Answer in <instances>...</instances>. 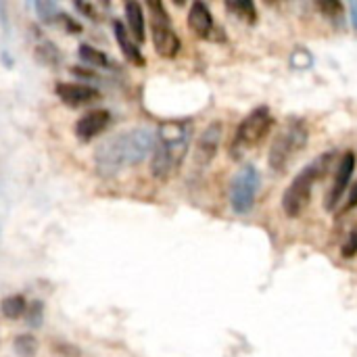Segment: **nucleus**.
Returning a JSON list of instances; mask_svg holds the SVG:
<instances>
[{"instance_id": "nucleus-1", "label": "nucleus", "mask_w": 357, "mask_h": 357, "mask_svg": "<svg viewBox=\"0 0 357 357\" xmlns=\"http://www.w3.org/2000/svg\"><path fill=\"white\" fill-rule=\"evenodd\" d=\"M153 146H155V136L149 130L138 128V130L121 132L105 140L96 149L94 153L96 172L105 178H111L126 167L142 163L153 151Z\"/></svg>"}, {"instance_id": "nucleus-2", "label": "nucleus", "mask_w": 357, "mask_h": 357, "mask_svg": "<svg viewBox=\"0 0 357 357\" xmlns=\"http://www.w3.org/2000/svg\"><path fill=\"white\" fill-rule=\"evenodd\" d=\"M190 138H192V121L188 119L163 121L159 126L153 146V159H151V172L157 180H167L180 169V165L188 155Z\"/></svg>"}, {"instance_id": "nucleus-3", "label": "nucleus", "mask_w": 357, "mask_h": 357, "mask_svg": "<svg viewBox=\"0 0 357 357\" xmlns=\"http://www.w3.org/2000/svg\"><path fill=\"white\" fill-rule=\"evenodd\" d=\"M335 159H337V151L322 153L293 178V182L287 186L282 195V209L287 218H299L303 213V209L310 205L316 182L322 180L331 172V165Z\"/></svg>"}, {"instance_id": "nucleus-4", "label": "nucleus", "mask_w": 357, "mask_h": 357, "mask_svg": "<svg viewBox=\"0 0 357 357\" xmlns=\"http://www.w3.org/2000/svg\"><path fill=\"white\" fill-rule=\"evenodd\" d=\"M310 140V128L305 126L303 119H287L278 134L272 140L270 155H268V165L272 172H287V167L295 161V157L305 149Z\"/></svg>"}, {"instance_id": "nucleus-5", "label": "nucleus", "mask_w": 357, "mask_h": 357, "mask_svg": "<svg viewBox=\"0 0 357 357\" xmlns=\"http://www.w3.org/2000/svg\"><path fill=\"white\" fill-rule=\"evenodd\" d=\"M274 126V115L268 107H257L253 109L236 128L232 140H230V157L241 159L245 153H249L253 146H257L268 132Z\"/></svg>"}, {"instance_id": "nucleus-6", "label": "nucleus", "mask_w": 357, "mask_h": 357, "mask_svg": "<svg viewBox=\"0 0 357 357\" xmlns=\"http://www.w3.org/2000/svg\"><path fill=\"white\" fill-rule=\"evenodd\" d=\"M149 10H151V33H153L155 50L165 59H174L182 48V42L176 29L172 27L165 6L161 2H149Z\"/></svg>"}, {"instance_id": "nucleus-7", "label": "nucleus", "mask_w": 357, "mask_h": 357, "mask_svg": "<svg viewBox=\"0 0 357 357\" xmlns=\"http://www.w3.org/2000/svg\"><path fill=\"white\" fill-rule=\"evenodd\" d=\"M259 190V172L253 165H245L236 172L230 186V205L234 213H249L255 205V197Z\"/></svg>"}, {"instance_id": "nucleus-8", "label": "nucleus", "mask_w": 357, "mask_h": 357, "mask_svg": "<svg viewBox=\"0 0 357 357\" xmlns=\"http://www.w3.org/2000/svg\"><path fill=\"white\" fill-rule=\"evenodd\" d=\"M356 163L357 159L354 151H347V153L341 157V161H339V165H337L335 182H333V186H331V190H328V195H326V203H324V207H326L328 211H335V209L339 207V203H341V199H343V195H345V190H347V186H349V180H351V176H354Z\"/></svg>"}, {"instance_id": "nucleus-9", "label": "nucleus", "mask_w": 357, "mask_h": 357, "mask_svg": "<svg viewBox=\"0 0 357 357\" xmlns=\"http://www.w3.org/2000/svg\"><path fill=\"white\" fill-rule=\"evenodd\" d=\"M222 132H224L222 123L213 121L199 136L197 151H195V161H197L199 167H207L213 161V157L218 155V149H220V142H222Z\"/></svg>"}, {"instance_id": "nucleus-10", "label": "nucleus", "mask_w": 357, "mask_h": 357, "mask_svg": "<svg viewBox=\"0 0 357 357\" xmlns=\"http://www.w3.org/2000/svg\"><path fill=\"white\" fill-rule=\"evenodd\" d=\"M111 123V113L105 109H96L86 113L84 117L77 119L75 123V136L82 142H88L92 138H96L98 134H102L107 130V126Z\"/></svg>"}, {"instance_id": "nucleus-11", "label": "nucleus", "mask_w": 357, "mask_h": 357, "mask_svg": "<svg viewBox=\"0 0 357 357\" xmlns=\"http://www.w3.org/2000/svg\"><path fill=\"white\" fill-rule=\"evenodd\" d=\"M54 92L69 107H84L100 98V92L88 84H56Z\"/></svg>"}, {"instance_id": "nucleus-12", "label": "nucleus", "mask_w": 357, "mask_h": 357, "mask_svg": "<svg viewBox=\"0 0 357 357\" xmlns=\"http://www.w3.org/2000/svg\"><path fill=\"white\" fill-rule=\"evenodd\" d=\"M188 27L203 40L211 38L213 33V15L207 8V4L203 2H192L190 10H188Z\"/></svg>"}, {"instance_id": "nucleus-13", "label": "nucleus", "mask_w": 357, "mask_h": 357, "mask_svg": "<svg viewBox=\"0 0 357 357\" xmlns=\"http://www.w3.org/2000/svg\"><path fill=\"white\" fill-rule=\"evenodd\" d=\"M113 31H115V40H117V44H119V48H121V52H123V56L132 63V65H138V67H144V56H142V52H140V48H138V44L134 42V38L130 36V31H128V27L121 23V21H113Z\"/></svg>"}, {"instance_id": "nucleus-14", "label": "nucleus", "mask_w": 357, "mask_h": 357, "mask_svg": "<svg viewBox=\"0 0 357 357\" xmlns=\"http://www.w3.org/2000/svg\"><path fill=\"white\" fill-rule=\"evenodd\" d=\"M126 10V21H128V31L130 36L136 40V42H144V33H146V27H144V13H142V6L134 0L126 2L123 6Z\"/></svg>"}, {"instance_id": "nucleus-15", "label": "nucleus", "mask_w": 357, "mask_h": 357, "mask_svg": "<svg viewBox=\"0 0 357 357\" xmlns=\"http://www.w3.org/2000/svg\"><path fill=\"white\" fill-rule=\"evenodd\" d=\"M77 56H79L84 63L92 65V67H100V69H113V67H117V65L111 63V59H109L102 50H98V48H94V46H90V44H79Z\"/></svg>"}, {"instance_id": "nucleus-16", "label": "nucleus", "mask_w": 357, "mask_h": 357, "mask_svg": "<svg viewBox=\"0 0 357 357\" xmlns=\"http://www.w3.org/2000/svg\"><path fill=\"white\" fill-rule=\"evenodd\" d=\"M0 310H2V316H4V318L17 320V318H21V316L27 312V305H25V299H23L21 295H10V297H6V299L2 301Z\"/></svg>"}, {"instance_id": "nucleus-17", "label": "nucleus", "mask_w": 357, "mask_h": 357, "mask_svg": "<svg viewBox=\"0 0 357 357\" xmlns=\"http://www.w3.org/2000/svg\"><path fill=\"white\" fill-rule=\"evenodd\" d=\"M36 56L40 63L48 65V67H56L61 63V50L52 44V42H42L36 46Z\"/></svg>"}, {"instance_id": "nucleus-18", "label": "nucleus", "mask_w": 357, "mask_h": 357, "mask_svg": "<svg viewBox=\"0 0 357 357\" xmlns=\"http://www.w3.org/2000/svg\"><path fill=\"white\" fill-rule=\"evenodd\" d=\"M226 6H228L230 13H234L236 17H243L249 23H255L257 21L255 4L251 0H230V2H226Z\"/></svg>"}, {"instance_id": "nucleus-19", "label": "nucleus", "mask_w": 357, "mask_h": 357, "mask_svg": "<svg viewBox=\"0 0 357 357\" xmlns=\"http://www.w3.org/2000/svg\"><path fill=\"white\" fill-rule=\"evenodd\" d=\"M13 349L19 357H33L38 354V341L33 335H19L13 341Z\"/></svg>"}, {"instance_id": "nucleus-20", "label": "nucleus", "mask_w": 357, "mask_h": 357, "mask_svg": "<svg viewBox=\"0 0 357 357\" xmlns=\"http://www.w3.org/2000/svg\"><path fill=\"white\" fill-rule=\"evenodd\" d=\"M36 6V10H38V17L44 21V23H56V21H61V8L54 4V2H50V0H40V2H36L33 4Z\"/></svg>"}, {"instance_id": "nucleus-21", "label": "nucleus", "mask_w": 357, "mask_h": 357, "mask_svg": "<svg viewBox=\"0 0 357 357\" xmlns=\"http://www.w3.org/2000/svg\"><path fill=\"white\" fill-rule=\"evenodd\" d=\"M25 314H27V318H25L27 326L40 328L42 322H44V303H42V301H31V305L27 307Z\"/></svg>"}, {"instance_id": "nucleus-22", "label": "nucleus", "mask_w": 357, "mask_h": 357, "mask_svg": "<svg viewBox=\"0 0 357 357\" xmlns=\"http://www.w3.org/2000/svg\"><path fill=\"white\" fill-rule=\"evenodd\" d=\"M343 257H354V255H357V226L349 232V236H347V241H345V245H343Z\"/></svg>"}, {"instance_id": "nucleus-23", "label": "nucleus", "mask_w": 357, "mask_h": 357, "mask_svg": "<svg viewBox=\"0 0 357 357\" xmlns=\"http://www.w3.org/2000/svg\"><path fill=\"white\" fill-rule=\"evenodd\" d=\"M318 8H320L324 15H331V17H337L339 13H343L341 2H318Z\"/></svg>"}, {"instance_id": "nucleus-24", "label": "nucleus", "mask_w": 357, "mask_h": 357, "mask_svg": "<svg viewBox=\"0 0 357 357\" xmlns=\"http://www.w3.org/2000/svg\"><path fill=\"white\" fill-rule=\"evenodd\" d=\"M73 6H75L79 13H84L86 17H90L92 21H98V19H100V17H98V13L94 10V6H92V4H88V2H79V0H75V2H73Z\"/></svg>"}, {"instance_id": "nucleus-25", "label": "nucleus", "mask_w": 357, "mask_h": 357, "mask_svg": "<svg viewBox=\"0 0 357 357\" xmlns=\"http://www.w3.org/2000/svg\"><path fill=\"white\" fill-rule=\"evenodd\" d=\"M63 27H67V31H71V33H77V31H82V25L79 23H75L73 21V17H69V15H61V21H59Z\"/></svg>"}, {"instance_id": "nucleus-26", "label": "nucleus", "mask_w": 357, "mask_h": 357, "mask_svg": "<svg viewBox=\"0 0 357 357\" xmlns=\"http://www.w3.org/2000/svg\"><path fill=\"white\" fill-rule=\"evenodd\" d=\"M357 207V182L354 184V188H351V192H349V197H347V201H345V205H343V213H347V211H351V209H356Z\"/></svg>"}, {"instance_id": "nucleus-27", "label": "nucleus", "mask_w": 357, "mask_h": 357, "mask_svg": "<svg viewBox=\"0 0 357 357\" xmlns=\"http://www.w3.org/2000/svg\"><path fill=\"white\" fill-rule=\"evenodd\" d=\"M351 23H354V27L357 29V2H351Z\"/></svg>"}]
</instances>
